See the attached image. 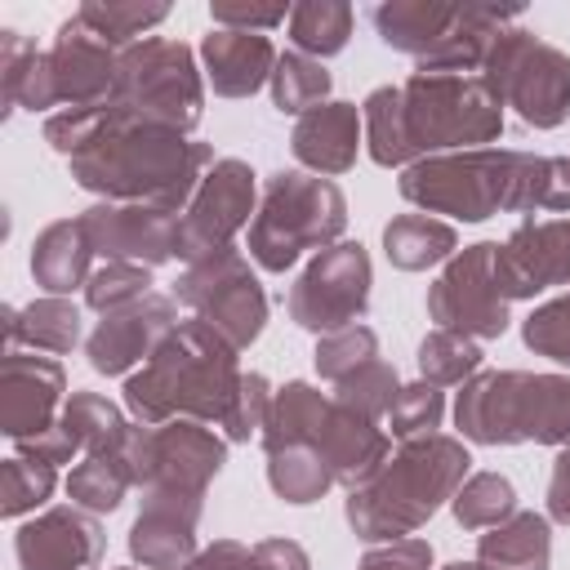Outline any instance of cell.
Here are the masks:
<instances>
[{
	"label": "cell",
	"mask_w": 570,
	"mask_h": 570,
	"mask_svg": "<svg viewBox=\"0 0 570 570\" xmlns=\"http://www.w3.org/2000/svg\"><path fill=\"white\" fill-rule=\"evenodd\" d=\"M370 160L410 169L428 156L476 151L503 134V102L490 85L459 71H414L405 85H379L361 102Z\"/></svg>",
	"instance_id": "6da1fadb"
},
{
	"label": "cell",
	"mask_w": 570,
	"mask_h": 570,
	"mask_svg": "<svg viewBox=\"0 0 570 570\" xmlns=\"http://www.w3.org/2000/svg\"><path fill=\"white\" fill-rule=\"evenodd\" d=\"M401 196L419 214L485 223L490 214H570V156L476 147L401 169Z\"/></svg>",
	"instance_id": "7a4b0ae2"
},
{
	"label": "cell",
	"mask_w": 570,
	"mask_h": 570,
	"mask_svg": "<svg viewBox=\"0 0 570 570\" xmlns=\"http://www.w3.org/2000/svg\"><path fill=\"white\" fill-rule=\"evenodd\" d=\"M209 165V142H191L187 134L129 120L116 107L107 111L102 129L76 156H67V169L85 191H98L102 200H142L174 214L187 209Z\"/></svg>",
	"instance_id": "3957f363"
},
{
	"label": "cell",
	"mask_w": 570,
	"mask_h": 570,
	"mask_svg": "<svg viewBox=\"0 0 570 570\" xmlns=\"http://www.w3.org/2000/svg\"><path fill=\"white\" fill-rule=\"evenodd\" d=\"M240 379L245 374L236 365V347L200 316H187L156 347V356L125 379V410L142 428H160L174 419L223 428Z\"/></svg>",
	"instance_id": "277c9868"
},
{
	"label": "cell",
	"mask_w": 570,
	"mask_h": 570,
	"mask_svg": "<svg viewBox=\"0 0 570 570\" xmlns=\"http://www.w3.org/2000/svg\"><path fill=\"white\" fill-rule=\"evenodd\" d=\"M472 454L454 436H414L401 441V450L387 454V463L347 494V525L365 543H392L410 539L428 517L445 508V499L459 494L468 481Z\"/></svg>",
	"instance_id": "5b68a950"
},
{
	"label": "cell",
	"mask_w": 570,
	"mask_h": 570,
	"mask_svg": "<svg viewBox=\"0 0 570 570\" xmlns=\"http://www.w3.org/2000/svg\"><path fill=\"white\" fill-rule=\"evenodd\" d=\"M454 423L476 445H570V379L481 370L463 383Z\"/></svg>",
	"instance_id": "8992f818"
},
{
	"label": "cell",
	"mask_w": 570,
	"mask_h": 570,
	"mask_svg": "<svg viewBox=\"0 0 570 570\" xmlns=\"http://www.w3.org/2000/svg\"><path fill=\"white\" fill-rule=\"evenodd\" d=\"M258 441H263V450L316 445L321 459L334 472V485H347V490L365 485L387 463V454H392V436L374 419L338 405L334 396L316 392L303 379L276 387L272 414H267V428H263Z\"/></svg>",
	"instance_id": "52a82bcc"
},
{
	"label": "cell",
	"mask_w": 570,
	"mask_h": 570,
	"mask_svg": "<svg viewBox=\"0 0 570 570\" xmlns=\"http://www.w3.org/2000/svg\"><path fill=\"white\" fill-rule=\"evenodd\" d=\"M347 227V200L343 191L303 169H276L263 183L258 209L249 218V258L263 272H289L307 249L338 245Z\"/></svg>",
	"instance_id": "ba28073f"
},
{
	"label": "cell",
	"mask_w": 570,
	"mask_h": 570,
	"mask_svg": "<svg viewBox=\"0 0 570 570\" xmlns=\"http://www.w3.org/2000/svg\"><path fill=\"white\" fill-rule=\"evenodd\" d=\"M111 107L129 120L191 134L205 116V80L196 71V53L169 36H142L138 45L120 49Z\"/></svg>",
	"instance_id": "9c48e42d"
},
{
	"label": "cell",
	"mask_w": 570,
	"mask_h": 570,
	"mask_svg": "<svg viewBox=\"0 0 570 570\" xmlns=\"http://www.w3.org/2000/svg\"><path fill=\"white\" fill-rule=\"evenodd\" d=\"M481 80L534 129H557L570 116V58L525 27H508L490 45Z\"/></svg>",
	"instance_id": "30bf717a"
},
{
	"label": "cell",
	"mask_w": 570,
	"mask_h": 570,
	"mask_svg": "<svg viewBox=\"0 0 570 570\" xmlns=\"http://www.w3.org/2000/svg\"><path fill=\"white\" fill-rule=\"evenodd\" d=\"M178 303L214 325L236 352L249 347L267 325V294L236 245L187 263V272L178 276Z\"/></svg>",
	"instance_id": "8fae6325"
},
{
	"label": "cell",
	"mask_w": 570,
	"mask_h": 570,
	"mask_svg": "<svg viewBox=\"0 0 570 570\" xmlns=\"http://www.w3.org/2000/svg\"><path fill=\"white\" fill-rule=\"evenodd\" d=\"M223 463H227V441L214 436L205 423H191V419H174L160 428L134 423L129 472H134V485H142V490L205 499V490L223 472Z\"/></svg>",
	"instance_id": "7c38bea8"
},
{
	"label": "cell",
	"mask_w": 570,
	"mask_h": 570,
	"mask_svg": "<svg viewBox=\"0 0 570 570\" xmlns=\"http://www.w3.org/2000/svg\"><path fill=\"white\" fill-rule=\"evenodd\" d=\"M370 285H374V272H370L365 245L338 240V245L321 249L307 263V272L294 281V289L285 298L289 321L312 334L347 330L370 312Z\"/></svg>",
	"instance_id": "4fadbf2b"
},
{
	"label": "cell",
	"mask_w": 570,
	"mask_h": 570,
	"mask_svg": "<svg viewBox=\"0 0 570 570\" xmlns=\"http://www.w3.org/2000/svg\"><path fill=\"white\" fill-rule=\"evenodd\" d=\"M494 249L499 240H476L441 267L428 289V316L436 321V330H454L463 338H499L508 330L512 303L494 281Z\"/></svg>",
	"instance_id": "5bb4252c"
},
{
	"label": "cell",
	"mask_w": 570,
	"mask_h": 570,
	"mask_svg": "<svg viewBox=\"0 0 570 570\" xmlns=\"http://www.w3.org/2000/svg\"><path fill=\"white\" fill-rule=\"evenodd\" d=\"M254 169L236 156H218L209 165V174L200 178L196 196L187 200V209L178 214V245L174 254L196 263L205 254H218L232 245V236L249 223L254 214Z\"/></svg>",
	"instance_id": "9a60e30c"
},
{
	"label": "cell",
	"mask_w": 570,
	"mask_h": 570,
	"mask_svg": "<svg viewBox=\"0 0 570 570\" xmlns=\"http://www.w3.org/2000/svg\"><path fill=\"white\" fill-rule=\"evenodd\" d=\"M85 240L107 263H142L160 267L178 245V214L142 200H98L80 214Z\"/></svg>",
	"instance_id": "2e32d148"
},
{
	"label": "cell",
	"mask_w": 570,
	"mask_h": 570,
	"mask_svg": "<svg viewBox=\"0 0 570 570\" xmlns=\"http://www.w3.org/2000/svg\"><path fill=\"white\" fill-rule=\"evenodd\" d=\"M62 392H67V374L53 356H36V352H4L0 361V432L9 441H27L49 432L62 419Z\"/></svg>",
	"instance_id": "e0dca14e"
},
{
	"label": "cell",
	"mask_w": 570,
	"mask_h": 570,
	"mask_svg": "<svg viewBox=\"0 0 570 570\" xmlns=\"http://www.w3.org/2000/svg\"><path fill=\"white\" fill-rule=\"evenodd\" d=\"M494 281L508 303L570 281V218H525L494 249Z\"/></svg>",
	"instance_id": "ac0fdd59"
},
{
	"label": "cell",
	"mask_w": 570,
	"mask_h": 570,
	"mask_svg": "<svg viewBox=\"0 0 570 570\" xmlns=\"http://www.w3.org/2000/svg\"><path fill=\"white\" fill-rule=\"evenodd\" d=\"M178 330V307L165 294H147L120 312H107L94 334L85 338V356L98 374H129L134 365H147L156 347Z\"/></svg>",
	"instance_id": "d6986e66"
},
{
	"label": "cell",
	"mask_w": 570,
	"mask_h": 570,
	"mask_svg": "<svg viewBox=\"0 0 570 570\" xmlns=\"http://www.w3.org/2000/svg\"><path fill=\"white\" fill-rule=\"evenodd\" d=\"M102 548H107V534L98 517L76 503L45 508L13 534L18 570H98Z\"/></svg>",
	"instance_id": "ffe728a7"
},
{
	"label": "cell",
	"mask_w": 570,
	"mask_h": 570,
	"mask_svg": "<svg viewBox=\"0 0 570 570\" xmlns=\"http://www.w3.org/2000/svg\"><path fill=\"white\" fill-rule=\"evenodd\" d=\"M116 49L102 45L94 31H85L76 18H67L53 36V45L45 49L40 67H45V85H49V102L58 107H89V102H107L111 85H116Z\"/></svg>",
	"instance_id": "44dd1931"
},
{
	"label": "cell",
	"mask_w": 570,
	"mask_h": 570,
	"mask_svg": "<svg viewBox=\"0 0 570 570\" xmlns=\"http://www.w3.org/2000/svg\"><path fill=\"white\" fill-rule=\"evenodd\" d=\"M205 499L147 490L138 521L129 525V552L142 570H187L196 557V521Z\"/></svg>",
	"instance_id": "7402d4cb"
},
{
	"label": "cell",
	"mask_w": 570,
	"mask_h": 570,
	"mask_svg": "<svg viewBox=\"0 0 570 570\" xmlns=\"http://www.w3.org/2000/svg\"><path fill=\"white\" fill-rule=\"evenodd\" d=\"M361 142H365V125H361L356 102H321L307 116H298L294 120V134H289L294 160L307 165L321 178L347 174L356 165Z\"/></svg>",
	"instance_id": "603a6c76"
},
{
	"label": "cell",
	"mask_w": 570,
	"mask_h": 570,
	"mask_svg": "<svg viewBox=\"0 0 570 570\" xmlns=\"http://www.w3.org/2000/svg\"><path fill=\"white\" fill-rule=\"evenodd\" d=\"M200 58H205V80L214 85V94L223 98H249L263 85H272L276 71V45L263 31H232V27H214L200 40Z\"/></svg>",
	"instance_id": "cb8c5ba5"
},
{
	"label": "cell",
	"mask_w": 570,
	"mask_h": 570,
	"mask_svg": "<svg viewBox=\"0 0 570 570\" xmlns=\"http://www.w3.org/2000/svg\"><path fill=\"white\" fill-rule=\"evenodd\" d=\"M454 18L459 4H441V0H383L370 9V27L379 31V40L396 53H410L419 67L441 49Z\"/></svg>",
	"instance_id": "d4e9b609"
},
{
	"label": "cell",
	"mask_w": 570,
	"mask_h": 570,
	"mask_svg": "<svg viewBox=\"0 0 570 570\" xmlns=\"http://www.w3.org/2000/svg\"><path fill=\"white\" fill-rule=\"evenodd\" d=\"M89 258H94V249L85 240L80 218H58L31 245V276H36V285L45 294H62L67 298L76 285H89V276H94Z\"/></svg>",
	"instance_id": "484cf974"
},
{
	"label": "cell",
	"mask_w": 570,
	"mask_h": 570,
	"mask_svg": "<svg viewBox=\"0 0 570 570\" xmlns=\"http://www.w3.org/2000/svg\"><path fill=\"white\" fill-rule=\"evenodd\" d=\"M80 307L62 294H45L27 307H4V352L13 347H31V352H71L80 343Z\"/></svg>",
	"instance_id": "4316f807"
},
{
	"label": "cell",
	"mask_w": 570,
	"mask_h": 570,
	"mask_svg": "<svg viewBox=\"0 0 570 570\" xmlns=\"http://www.w3.org/2000/svg\"><path fill=\"white\" fill-rule=\"evenodd\" d=\"M552 525L543 512H512L503 525L476 539V561L490 570H548Z\"/></svg>",
	"instance_id": "83f0119b"
},
{
	"label": "cell",
	"mask_w": 570,
	"mask_h": 570,
	"mask_svg": "<svg viewBox=\"0 0 570 570\" xmlns=\"http://www.w3.org/2000/svg\"><path fill=\"white\" fill-rule=\"evenodd\" d=\"M383 249L387 263L401 272H428L436 263H450L459 254V236L450 223L432 218V214H396L383 227Z\"/></svg>",
	"instance_id": "f1b7e54d"
},
{
	"label": "cell",
	"mask_w": 570,
	"mask_h": 570,
	"mask_svg": "<svg viewBox=\"0 0 570 570\" xmlns=\"http://www.w3.org/2000/svg\"><path fill=\"white\" fill-rule=\"evenodd\" d=\"M134 436V432H129ZM134 472H129V441L125 450H107V454H80V463L67 472V494L76 508L85 512H116L120 499L129 494Z\"/></svg>",
	"instance_id": "f546056e"
},
{
	"label": "cell",
	"mask_w": 570,
	"mask_h": 570,
	"mask_svg": "<svg viewBox=\"0 0 570 570\" xmlns=\"http://www.w3.org/2000/svg\"><path fill=\"white\" fill-rule=\"evenodd\" d=\"M40 49L36 40H27L22 31H0V85H4V111L27 107V111H49V85H45V67H40Z\"/></svg>",
	"instance_id": "4dcf8cb0"
},
{
	"label": "cell",
	"mask_w": 570,
	"mask_h": 570,
	"mask_svg": "<svg viewBox=\"0 0 570 570\" xmlns=\"http://www.w3.org/2000/svg\"><path fill=\"white\" fill-rule=\"evenodd\" d=\"M58 423L76 436L80 454L125 450V441H129V432H134V423H125V414H120L107 396H98V392H71Z\"/></svg>",
	"instance_id": "1f68e13d"
},
{
	"label": "cell",
	"mask_w": 570,
	"mask_h": 570,
	"mask_svg": "<svg viewBox=\"0 0 570 570\" xmlns=\"http://www.w3.org/2000/svg\"><path fill=\"white\" fill-rule=\"evenodd\" d=\"M352 22L356 13L343 0H303L289 9V40L307 58H334L347 49Z\"/></svg>",
	"instance_id": "d6a6232c"
},
{
	"label": "cell",
	"mask_w": 570,
	"mask_h": 570,
	"mask_svg": "<svg viewBox=\"0 0 570 570\" xmlns=\"http://www.w3.org/2000/svg\"><path fill=\"white\" fill-rule=\"evenodd\" d=\"M267 485L285 503H316L334 485V472L316 445H276L267 450Z\"/></svg>",
	"instance_id": "836d02e7"
},
{
	"label": "cell",
	"mask_w": 570,
	"mask_h": 570,
	"mask_svg": "<svg viewBox=\"0 0 570 570\" xmlns=\"http://www.w3.org/2000/svg\"><path fill=\"white\" fill-rule=\"evenodd\" d=\"M71 18H76L85 31H94L102 45H111V49L120 53V49L138 45L142 31H151V27L165 22V18H169V4H116V0H89V4H80Z\"/></svg>",
	"instance_id": "e575fe53"
},
{
	"label": "cell",
	"mask_w": 570,
	"mask_h": 570,
	"mask_svg": "<svg viewBox=\"0 0 570 570\" xmlns=\"http://www.w3.org/2000/svg\"><path fill=\"white\" fill-rule=\"evenodd\" d=\"M330 71L321 67V58H307L298 49L281 53L276 58V71H272V102L281 116H307L312 107L330 102Z\"/></svg>",
	"instance_id": "d590c367"
},
{
	"label": "cell",
	"mask_w": 570,
	"mask_h": 570,
	"mask_svg": "<svg viewBox=\"0 0 570 570\" xmlns=\"http://www.w3.org/2000/svg\"><path fill=\"white\" fill-rule=\"evenodd\" d=\"M485 352L476 347V338H463L454 330H432L419 343V379L436 383V387H454L468 383L472 374H481Z\"/></svg>",
	"instance_id": "8d00e7d4"
},
{
	"label": "cell",
	"mask_w": 570,
	"mask_h": 570,
	"mask_svg": "<svg viewBox=\"0 0 570 570\" xmlns=\"http://www.w3.org/2000/svg\"><path fill=\"white\" fill-rule=\"evenodd\" d=\"M450 503H454V521L463 530H494L517 512V490L499 472H472Z\"/></svg>",
	"instance_id": "74e56055"
},
{
	"label": "cell",
	"mask_w": 570,
	"mask_h": 570,
	"mask_svg": "<svg viewBox=\"0 0 570 570\" xmlns=\"http://www.w3.org/2000/svg\"><path fill=\"white\" fill-rule=\"evenodd\" d=\"M53 485H58V468L53 463L13 454V459H4V472H0V512L9 521L27 517V512H36V508L49 503Z\"/></svg>",
	"instance_id": "f35d334b"
},
{
	"label": "cell",
	"mask_w": 570,
	"mask_h": 570,
	"mask_svg": "<svg viewBox=\"0 0 570 570\" xmlns=\"http://www.w3.org/2000/svg\"><path fill=\"white\" fill-rule=\"evenodd\" d=\"M396 392H401L396 365H392V361H383V356L365 361L356 374H347L343 383H334V401H338V405H347V410H356V414H365V419H374V423H379V419H387V410H392Z\"/></svg>",
	"instance_id": "ab89813d"
},
{
	"label": "cell",
	"mask_w": 570,
	"mask_h": 570,
	"mask_svg": "<svg viewBox=\"0 0 570 570\" xmlns=\"http://www.w3.org/2000/svg\"><path fill=\"white\" fill-rule=\"evenodd\" d=\"M441 419H445V392L436 387V383H410V387H401L396 392V401H392V410H387V436H396V441H414V436H432L436 428H441Z\"/></svg>",
	"instance_id": "60d3db41"
},
{
	"label": "cell",
	"mask_w": 570,
	"mask_h": 570,
	"mask_svg": "<svg viewBox=\"0 0 570 570\" xmlns=\"http://www.w3.org/2000/svg\"><path fill=\"white\" fill-rule=\"evenodd\" d=\"M374 356H379V334L370 325H347V330L321 334V343H316V374L334 387V383H343L347 374H356Z\"/></svg>",
	"instance_id": "b9f144b4"
},
{
	"label": "cell",
	"mask_w": 570,
	"mask_h": 570,
	"mask_svg": "<svg viewBox=\"0 0 570 570\" xmlns=\"http://www.w3.org/2000/svg\"><path fill=\"white\" fill-rule=\"evenodd\" d=\"M147 294H151V267H142V263H102V267H94V276L85 285V303L102 316L120 312Z\"/></svg>",
	"instance_id": "7bdbcfd3"
},
{
	"label": "cell",
	"mask_w": 570,
	"mask_h": 570,
	"mask_svg": "<svg viewBox=\"0 0 570 570\" xmlns=\"http://www.w3.org/2000/svg\"><path fill=\"white\" fill-rule=\"evenodd\" d=\"M521 338H525L530 352H539L557 365H570V294H557V298L539 303L525 316Z\"/></svg>",
	"instance_id": "ee69618b"
},
{
	"label": "cell",
	"mask_w": 570,
	"mask_h": 570,
	"mask_svg": "<svg viewBox=\"0 0 570 570\" xmlns=\"http://www.w3.org/2000/svg\"><path fill=\"white\" fill-rule=\"evenodd\" d=\"M272 396H276V392L267 387L263 374H245V379H240V392H236V401H232V414L223 419L227 441H236V445L258 441L263 428H267V414H272Z\"/></svg>",
	"instance_id": "f6af8a7d"
},
{
	"label": "cell",
	"mask_w": 570,
	"mask_h": 570,
	"mask_svg": "<svg viewBox=\"0 0 570 570\" xmlns=\"http://www.w3.org/2000/svg\"><path fill=\"white\" fill-rule=\"evenodd\" d=\"M214 27H232V31H272L281 22H289L285 4H240V0H214L209 4Z\"/></svg>",
	"instance_id": "bcb514c9"
},
{
	"label": "cell",
	"mask_w": 570,
	"mask_h": 570,
	"mask_svg": "<svg viewBox=\"0 0 570 570\" xmlns=\"http://www.w3.org/2000/svg\"><path fill=\"white\" fill-rule=\"evenodd\" d=\"M356 570H432V543L428 539H392L361 557Z\"/></svg>",
	"instance_id": "7dc6e473"
},
{
	"label": "cell",
	"mask_w": 570,
	"mask_h": 570,
	"mask_svg": "<svg viewBox=\"0 0 570 570\" xmlns=\"http://www.w3.org/2000/svg\"><path fill=\"white\" fill-rule=\"evenodd\" d=\"M13 445H18V454H22V459H40V463H53V468H62V463H71V459L80 454L76 436H71L62 423H53V428H49V432H40V436L13 441Z\"/></svg>",
	"instance_id": "c3c4849f"
},
{
	"label": "cell",
	"mask_w": 570,
	"mask_h": 570,
	"mask_svg": "<svg viewBox=\"0 0 570 570\" xmlns=\"http://www.w3.org/2000/svg\"><path fill=\"white\" fill-rule=\"evenodd\" d=\"M187 570H254V548L236 539H214L187 561Z\"/></svg>",
	"instance_id": "681fc988"
},
{
	"label": "cell",
	"mask_w": 570,
	"mask_h": 570,
	"mask_svg": "<svg viewBox=\"0 0 570 570\" xmlns=\"http://www.w3.org/2000/svg\"><path fill=\"white\" fill-rule=\"evenodd\" d=\"M254 570H312V561H307L303 543H294V539H258Z\"/></svg>",
	"instance_id": "f907efd6"
},
{
	"label": "cell",
	"mask_w": 570,
	"mask_h": 570,
	"mask_svg": "<svg viewBox=\"0 0 570 570\" xmlns=\"http://www.w3.org/2000/svg\"><path fill=\"white\" fill-rule=\"evenodd\" d=\"M548 517L570 525V445H561L552 476H548Z\"/></svg>",
	"instance_id": "816d5d0a"
},
{
	"label": "cell",
	"mask_w": 570,
	"mask_h": 570,
	"mask_svg": "<svg viewBox=\"0 0 570 570\" xmlns=\"http://www.w3.org/2000/svg\"><path fill=\"white\" fill-rule=\"evenodd\" d=\"M445 570H490V566L485 561H450Z\"/></svg>",
	"instance_id": "f5cc1de1"
},
{
	"label": "cell",
	"mask_w": 570,
	"mask_h": 570,
	"mask_svg": "<svg viewBox=\"0 0 570 570\" xmlns=\"http://www.w3.org/2000/svg\"><path fill=\"white\" fill-rule=\"evenodd\" d=\"M116 570H134V566H116Z\"/></svg>",
	"instance_id": "db71d44e"
}]
</instances>
